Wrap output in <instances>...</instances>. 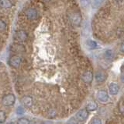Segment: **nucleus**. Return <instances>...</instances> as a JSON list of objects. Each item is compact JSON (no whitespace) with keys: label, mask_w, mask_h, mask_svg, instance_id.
Instances as JSON below:
<instances>
[{"label":"nucleus","mask_w":124,"mask_h":124,"mask_svg":"<svg viewBox=\"0 0 124 124\" xmlns=\"http://www.w3.org/2000/svg\"><path fill=\"white\" fill-rule=\"evenodd\" d=\"M15 102H16V97L13 94H11V93L6 95L2 98V105L4 107L13 106L15 104Z\"/></svg>","instance_id":"f257e3e1"},{"label":"nucleus","mask_w":124,"mask_h":124,"mask_svg":"<svg viewBox=\"0 0 124 124\" xmlns=\"http://www.w3.org/2000/svg\"><path fill=\"white\" fill-rule=\"evenodd\" d=\"M69 19L74 25L79 26L81 22V17L78 13H72L69 15Z\"/></svg>","instance_id":"f03ea898"},{"label":"nucleus","mask_w":124,"mask_h":124,"mask_svg":"<svg viewBox=\"0 0 124 124\" xmlns=\"http://www.w3.org/2000/svg\"><path fill=\"white\" fill-rule=\"evenodd\" d=\"M20 102L21 103L24 105L25 107L28 108H31L33 107V99L30 96H22V98L20 99Z\"/></svg>","instance_id":"7ed1b4c3"},{"label":"nucleus","mask_w":124,"mask_h":124,"mask_svg":"<svg viewBox=\"0 0 124 124\" xmlns=\"http://www.w3.org/2000/svg\"><path fill=\"white\" fill-rule=\"evenodd\" d=\"M21 63H22V59L20 56H13L10 58L9 64L11 67H13V68H18L19 66H20Z\"/></svg>","instance_id":"20e7f679"},{"label":"nucleus","mask_w":124,"mask_h":124,"mask_svg":"<svg viewBox=\"0 0 124 124\" xmlns=\"http://www.w3.org/2000/svg\"><path fill=\"white\" fill-rule=\"evenodd\" d=\"M88 113L87 110L81 109V110H80V111H78L77 112L75 118L78 122H83L88 118Z\"/></svg>","instance_id":"39448f33"},{"label":"nucleus","mask_w":124,"mask_h":124,"mask_svg":"<svg viewBox=\"0 0 124 124\" xmlns=\"http://www.w3.org/2000/svg\"><path fill=\"white\" fill-rule=\"evenodd\" d=\"M25 14L30 20H33L37 17V11L34 8H28L25 11Z\"/></svg>","instance_id":"423d86ee"},{"label":"nucleus","mask_w":124,"mask_h":124,"mask_svg":"<svg viewBox=\"0 0 124 124\" xmlns=\"http://www.w3.org/2000/svg\"><path fill=\"white\" fill-rule=\"evenodd\" d=\"M93 79V74L90 71H85L81 74V80H82L85 83L90 84Z\"/></svg>","instance_id":"0eeeda50"},{"label":"nucleus","mask_w":124,"mask_h":124,"mask_svg":"<svg viewBox=\"0 0 124 124\" xmlns=\"http://www.w3.org/2000/svg\"><path fill=\"white\" fill-rule=\"evenodd\" d=\"M97 98H98L99 101L102 102H106L108 101V94L104 91H99L98 93H97Z\"/></svg>","instance_id":"6e6552de"},{"label":"nucleus","mask_w":124,"mask_h":124,"mask_svg":"<svg viewBox=\"0 0 124 124\" xmlns=\"http://www.w3.org/2000/svg\"><path fill=\"white\" fill-rule=\"evenodd\" d=\"M27 35L26 32L25 30H19L16 32V38H17V40L19 41H25L27 39Z\"/></svg>","instance_id":"1a4fd4ad"},{"label":"nucleus","mask_w":124,"mask_h":124,"mask_svg":"<svg viewBox=\"0 0 124 124\" xmlns=\"http://www.w3.org/2000/svg\"><path fill=\"white\" fill-rule=\"evenodd\" d=\"M95 80L98 83H102V82H103V81H105V80H106V73L102 71H98L95 73Z\"/></svg>","instance_id":"9d476101"},{"label":"nucleus","mask_w":124,"mask_h":124,"mask_svg":"<svg viewBox=\"0 0 124 124\" xmlns=\"http://www.w3.org/2000/svg\"><path fill=\"white\" fill-rule=\"evenodd\" d=\"M108 90L111 95H117L119 92V87L116 83H111L108 86Z\"/></svg>","instance_id":"9b49d317"},{"label":"nucleus","mask_w":124,"mask_h":124,"mask_svg":"<svg viewBox=\"0 0 124 124\" xmlns=\"http://www.w3.org/2000/svg\"><path fill=\"white\" fill-rule=\"evenodd\" d=\"M0 6L2 8H11L12 2L10 0H0Z\"/></svg>","instance_id":"f8f14e48"},{"label":"nucleus","mask_w":124,"mask_h":124,"mask_svg":"<svg viewBox=\"0 0 124 124\" xmlns=\"http://www.w3.org/2000/svg\"><path fill=\"white\" fill-rule=\"evenodd\" d=\"M85 43H86L87 47L89 48L90 49H94V48H97V43H96V41H93V40L88 39Z\"/></svg>","instance_id":"ddd939ff"},{"label":"nucleus","mask_w":124,"mask_h":124,"mask_svg":"<svg viewBox=\"0 0 124 124\" xmlns=\"http://www.w3.org/2000/svg\"><path fill=\"white\" fill-rule=\"evenodd\" d=\"M104 56H105V57H106V59H112V58H113V56H114V52H113L112 50L108 49V50H106V52H105Z\"/></svg>","instance_id":"4468645a"},{"label":"nucleus","mask_w":124,"mask_h":124,"mask_svg":"<svg viewBox=\"0 0 124 124\" xmlns=\"http://www.w3.org/2000/svg\"><path fill=\"white\" fill-rule=\"evenodd\" d=\"M97 108H98V106H97V104L95 102H89L87 105V107H86V108L89 111H95V110L97 109Z\"/></svg>","instance_id":"2eb2a0df"},{"label":"nucleus","mask_w":124,"mask_h":124,"mask_svg":"<svg viewBox=\"0 0 124 124\" xmlns=\"http://www.w3.org/2000/svg\"><path fill=\"white\" fill-rule=\"evenodd\" d=\"M6 119V115L5 111L2 109H0V124H2Z\"/></svg>","instance_id":"dca6fc26"},{"label":"nucleus","mask_w":124,"mask_h":124,"mask_svg":"<svg viewBox=\"0 0 124 124\" xmlns=\"http://www.w3.org/2000/svg\"><path fill=\"white\" fill-rule=\"evenodd\" d=\"M104 0H93V2L92 3V6L93 8H98L100 6V5L103 2Z\"/></svg>","instance_id":"f3484780"},{"label":"nucleus","mask_w":124,"mask_h":124,"mask_svg":"<svg viewBox=\"0 0 124 124\" xmlns=\"http://www.w3.org/2000/svg\"><path fill=\"white\" fill-rule=\"evenodd\" d=\"M17 124H30V121L26 118H21L18 120Z\"/></svg>","instance_id":"a211bd4d"},{"label":"nucleus","mask_w":124,"mask_h":124,"mask_svg":"<svg viewBox=\"0 0 124 124\" xmlns=\"http://www.w3.org/2000/svg\"><path fill=\"white\" fill-rule=\"evenodd\" d=\"M81 5L82 7L85 8L89 5V0H81Z\"/></svg>","instance_id":"6ab92c4d"},{"label":"nucleus","mask_w":124,"mask_h":124,"mask_svg":"<svg viewBox=\"0 0 124 124\" xmlns=\"http://www.w3.org/2000/svg\"><path fill=\"white\" fill-rule=\"evenodd\" d=\"M78 121L75 118H71L66 124H78Z\"/></svg>","instance_id":"aec40b11"},{"label":"nucleus","mask_w":124,"mask_h":124,"mask_svg":"<svg viewBox=\"0 0 124 124\" xmlns=\"http://www.w3.org/2000/svg\"><path fill=\"white\" fill-rule=\"evenodd\" d=\"M6 28V24L4 21L0 20V31H2V30H4Z\"/></svg>","instance_id":"412c9836"},{"label":"nucleus","mask_w":124,"mask_h":124,"mask_svg":"<svg viewBox=\"0 0 124 124\" xmlns=\"http://www.w3.org/2000/svg\"><path fill=\"white\" fill-rule=\"evenodd\" d=\"M16 113L18 115H23V113H24V108H23L22 106L18 107L17 109H16Z\"/></svg>","instance_id":"4be33fe9"},{"label":"nucleus","mask_w":124,"mask_h":124,"mask_svg":"<svg viewBox=\"0 0 124 124\" xmlns=\"http://www.w3.org/2000/svg\"><path fill=\"white\" fill-rule=\"evenodd\" d=\"M92 124H102V121H101V119H100L95 118V119H92Z\"/></svg>","instance_id":"5701e85b"},{"label":"nucleus","mask_w":124,"mask_h":124,"mask_svg":"<svg viewBox=\"0 0 124 124\" xmlns=\"http://www.w3.org/2000/svg\"><path fill=\"white\" fill-rule=\"evenodd\" d=\"M120 50H121V51H122V52H123V53H124V43H123V44H122L121 48H120Z\"/></svg>","instance_id":"b1692460"},{"label":"nucleus","mask_w":124,"mask_h":124,"mask_svg":"<svg viewBox=\"0 0 124 124\" xmlns=\"http://www.w3.org/2000/svg\"><path fill=\"white\" fill-rule=\"evenodd\" d=\"M42 124H54L52 122H50V121H45V122H44Z\"/></svg>","instance_id":"393cba45"},{"label":"nucleus","mask_w":124,"mask_h":124,"mask_svg":"<svg viewBox=\"0 0 124 124\" xmlns=\"http://www.w3.org/2000/svg\"><path fill=\"white\" fill-rule=\"evenodd\" d=\"M121 79H122V81H123V82H124V74H123V75H122Z\"/></svg>","instance_id":"a878e982"},{"label":"nucleus","mask_w":124,"mask_h":124,"mask_svg":"<svg viewBox=\"0 0 124 124\" xmlns=\"http://www.w3.org/2000/svg\"><path fill=\"white\" fill-rule=\"evenodd\" d=\"M8 124H16V123H13V122H12V123H8Z\"/></svg>","instance_id":"bb28decb"}]
</instances>
